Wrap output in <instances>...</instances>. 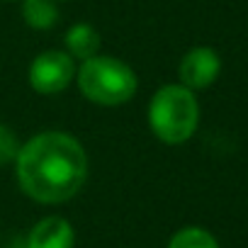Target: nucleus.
Returning <instances> with one entry per match:
<instances>
[{
  "instance_id": "obj_1",
  "label": "nucleus",
  "mask_w": 248,
  "mask_h": 248,
  "mask_svg": "<svg viewBox=\"0 0 248 248\" xmlns=\"http://www.w3.org/2000/svg\"><path fill=\"white\" fill-rule=\"evenodd\" d=\"M15 170L27 197L42 204H59L83 187L88 156L76 137L66 132H42L20 146Z\"/></svg>"
},
{
  "instance_id": "obj_2",
  "label": "nucleus",
  "mask_w": 248,
  "mask_h": 248,
  "mask_svg": "<svg viewBox=\"0 0 248 248\" xmlns=\"http://www.w3.org/2000/svg\"><path fill=\"white\" fill-rule=\"evenodd\" d=\"M200 124V102L183 83H170L156 90L149 102V127L170 146L185 144Z\"/></svg>"
},
{
  "instance_id": "obj_3",
  "label": "nucleus",
  "mask_w": 248,
  "mask_h": 248,
  "mask_svg": "<svg viewBox=\"0 0 248 248\" xmlns=\"http://www.w3.org/2000/svg\"><path fill=\"white\" fill-rule=\"evenodd\" d=\"M76 80H78L80 93L90 102L105 105V107L124 105L127 100H132L139 85L137 73L124 61L114 56H100V54L80 63Z\"/></svg>"
},
{
  "instance_id": "obj_4",
  "label": "nucleus",
  "mask_w": 248,
  "mask_h": 248,
  "mask_svg": "<svg viewBox=\"0 0 248 248\" xmlns=\"http://www.w3.org/2000/svg\"><path fill=\"white\" fill-rule=\"evenodd\" d=\"M76 78V61L68 51H44L30 66V85L42 95H56Z\"/></svg>"
},
{
  "instance_id": "obj_5",
  "label": "nucleus",
  "mask_w": 248,
  "mask_h": 248,
  "mask_svg": "<svg viewBox=\"0 0 248 248\" xmlns=\"http://www.w3.org/2000/svg\"><path fill=\"white\" fill-rule=\"evenodd\" d=\"M219 73H221V59H219V54L212 46H195V49H190L183 56L180 66H178L180 83L185 88H190L192 93L209 88L219 78Z\"/></svg>"
},
{
  "instance_id": "obj_6",
  "label": "nucleus",
  "mask_w": 248,
  "mask_h": 248,
  "mask_svg": "<svg viewBox=\"0 0 248 248\" xmlns=\"http://www.w3.org/2000/svg\"><path fill=\"white\" fill-rule=\"evenodd\" d=\"M76 231L63 217H46L27 233V248H73Z\"/></svg>"
},
{
  "instance_id": "obj_7",
  "label": "nucleus",
  "mask_w": 248,
  "mask_h": 248,
  "mask_svg": "<svg viewBox=\"0 0 248 248\" xmlns=\"http://www.w3.org/2000/svg\"><path fill=\"white\" fill-rule=\"evenodd\" d=\"M97 49H100V34H97L90 25L80 22V25H73V27L66 32V51H68L73 59L85 61V59L95 56Z\"/></svg>"
},
{
  "instance_id": "obj_8",
  "label": "nucleus",
  "mask_w": 248,
  "mask_h": 248,
  "mask_svg": "<svg viewBox=\"0 0 248 248\" xmlns=\"http://www.w3.org/2000/svg\"><path fill=\"white\" fill-rule=\"evenodd\" d=\"M22 17L32 30H51L59 22L54 0H22Z\"/></svg>"
},
{
  "instance_id": "obj_9",
  "label": "nucleus",
  "mask_w": 248,
  "mask_h": 248,
  "mask_svg": "<svg viewBox=\"0 0 248 248\" xmlns=\"http://www.w3.org/2000/svg\"><path fill=\"white\" fill-rule=\"evenodd\" d=\"M168 248H219L217 238L200 226H185L178 233H173Z\"/></svg>"
},
{
  "instance_id": "obj_10",
  "label": "nucleus",
  "mask_w": 248,
  "mask_h": 248,
  "mask_svg": "<svg viewBox=\"0 0 248 248\" xmlns=\"http://www.w3.org/2000/svg\"><path fill=\"white\" fill-rule=\"evenodd\" d=\"M20 154V141L15 137V132L5 124H0V166L13 163Z\"/></svg>"
}]
</instances>
